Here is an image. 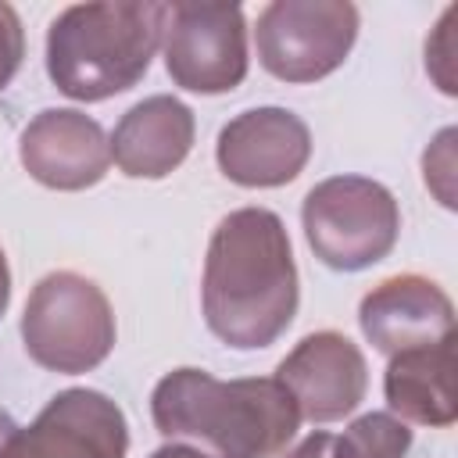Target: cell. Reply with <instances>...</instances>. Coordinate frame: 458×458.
<instances>
[{"instance_id":"cell-1","label":"cell","mask_w":458,"mask_h":458,"mask_svg":"<svg viewBox=\"0 0 458 458\" xmlns=\"http://www.w3.org/2000/svg\"><path fill=\"white\" fill-rule=\"evenodd\" d=\"M301 304L293 247L283 218L268 208L229 211L211 240L200 279L208 329L233 351L276 344Z\"/></svg>"},{"instance_id":"cell-2","label":"cell","mask_w":458,"mask_h":458,"mask_svg":"<svg viewBox=\"0 0 458 458\" xmlns=\"http://www.w3.org/2000/svg\"><path fill=\"white\" fill-rule=\"evenodd\" d=\"M150 419L165 440H186L215 458H276L301 429V411L276 376L215 379L190 365L157 379Z\"/></svg>"},{"instance_id":"cell-3","label":"cell","mask_w":458,"mask_h":458,"mask_svg":"<svg viewBox=\"0 0 458 458\" xmlns=\"http://www.w3.org/2000/svg\"><path fill=\"white\" fill-rule=\"evenodd\" d=\"M165 4H72L47 29V75L68 100L100 104L132 89L161 50Z\"/></svg>"},{"instance_id":"cell-4","label":"cell","mask_w":458,"mask_h":458,"mask_svg":"<svg viewBox=\"0 0 458 458\" xmlns=\"http://www.w3.org/2000/svg\"><path fill=\"white\" fill-rule=\"evenodd\" d=\"M114 311L107 293L82 272H47L21 311L25 354L61 376H79L107 361L114 351Z\"/></svg>"},{"instance_id":"cell-5","label":"cell","mask_w":458,"mask_h":458,"mask_svg":"<svg viewBox=\"0 0 458 458\" xmlns=\"http://www.w3.org/2000/svg\"><path fill=\"white\" fill-rule=\"evenodd\" d=\"M301 225L311 254L333 272H361L383 261L401 233L394 193L369 175H333L308 190Z\"/></svg>"},{"instance_id":"cell-6","label":"cell","mask_w":458,"mask_h":458,"mask_svg":"<svg viewBox=\"0 0 458 458\" xmlns=\"http://www.w3.org/2000/svg\"><path fill=\"white\" fill-rule=\"evenodd\" d=\"M358 25L351 0H272L254 29L258 61L279 82H318L347 61Z\"/></svg>"},{"instance_id":"cell-7","label":"cell","mask_w":458,"mask_h":458,"mask_svg":"<svg viewBox=\"0 0 458 458\" xmlns=\"http://www.w3.org/2000/svg\"><path fill=\"white\" fill-rule=\"evenodd\" d=\"M161 54L168 79L186 93H233L250 68L247 18L236 4H165Z\"/></svg>"},{"instance_id":"cell-8","label":"cell","mask_w":458,"mask_h":458,"mask_svg":"<svg viewBox=\"0 0 458 458\" xmlns=\"http://www.w3.org/2000/svg\"><path fill=\"white\" fill-rule=\"evenodd\" d=\"M125 411L93 386H68L29 426H18L4 458H125Z\"/></svg>"},{"instance_id":"cell-9","label":"cell","mask_w":458,"mask_h":458,"mask_svg":"<svg viewBox=\"0 0 458 458\" xmlns=\"http://www.w3.org/2000/svg\"><path fill=\"white\" fill-rule=\"evenodd\" d=\"M311 157V129L290 107H250L229 118L215 143L222 175L247 190L293 182Z\"/></svg>"},{"instance_id":"cell-10","label":"cell","mask_w":458,"mask_h":458,"mask_svg":"<svg viewBox=\"0 0 458 458\" xmlns=\"http://www.w3.org/2000/svg\"><path fill=\"white\" fill-rule=\"evenodd\" d=\"M276 379L290 390L301 422H336L351 415L369 390V365L361 347L336 333V329H318L308 333L276 369Z\"/></svg>"},{"instance_id":"cell-11","label":"cell","mask_w":458,"mask_h":458,"mask_svg":"<svg viewBox=\"0 0 458 458\" xmlns=\"http://www.w3.org/2000/svg\"><path fill=\"white\" fill-rule=\"evenodd\" d=\"M21 168L47 190L79 193L97 186L111 168V143L97 118L75 107L39 111L18 140Z\"/></svg>"},{"instance_id":"cell-12","label":"cell","mask_w":458,"mask_h":458,"mask_svg":"<svg viewBox=\"0 0 458 458\" xmlns=\"http://www.w3.org/2000/svg\"><path fill=\"white\" fill-rule=\"evenodd\" d=\"M358 326L379 354L394 358L401 351L454 336V304L429 276L401 272L376 283L361 297Z\"/></svg>"},{"instance_id":"cell-13","label":"cell","mask_w":458,"mask_h":458,"mask_svg":"<svg viewBox=\"0 0 458 458\" xmlns=\"http://www.w3.org/2000/svg\"><path fill=\"white\" fill-rule=\"evenodd\" d=\"M193 136H197L193 111L172 93H154L132 104L118 118L107 143H111V161L118 165L122 175L165 179L186 161V154L193 150Z\"/></svg>"},{"instance_id":"cell-14","label":"cell","mask_w":458,"mask_h":458,"mask_svg":"<svg viewBox=\"0 0 458 458\" xmlns=\"http://www.w3.org/2000/svg\"><path fill=\"white\" fill-rule=\"evenodd\" d=\"M383 394L390 415L415 426L444 429L458 419L454 401V336L401 351L386 361Z\"/></svg>"},{"instance_id":"cell-15","label":"cell","mask_w":458,"mask_h":458,"mask_svg":"<svg viewBox=\"0 0 458 458\" xmlns=\"http://www.w3.org/2000/svg\"><path fill=\"white\" fill-rule=\"evenodd\" d=\"M411 426L390 411H365L344 433L315 429L283 458H404Z\"/></svg>"},{"instance_id":"cell-16","label":"cell","mask_w":458,"mask_h":458,"mask_svg":"<svg viewBox=\"0 0 458 458\" xmlns=\"http://www.w3.org/2000/svg\"><path fill=\"white\" fill-rule=\"evenodd\" d=\"M454 21H458V7H447L444 18L437 21L433 36L426 39V72L437 82V89L444 97L458 93V72H454Z\"/></svg>"},{"instance_id":"cell-17","label":"cell","mask_w":458,"mask_h":458,"mask_svg":"<svg viewBox=\"0 0 458 458\" xmlns=\"http://www.w3.org/2000/svg\"><path fill=\"white\" fill-rule=\"evenodd\" d=\"M454 140L458 132L447 125L437 132V140L422 154V179L444 208H454Z\"/></svg>"},{"instance_id":"cell-18","label":"cell","mask_w":458,"mask_h":458,"mask_svg":"<svg viewBox=\"0 0 458 458\" xmlns=\"http://www.w3.org/2000/svg\"><path fill=\"white\" fill-rule=\"evenodd\" d=\"M25 57V29L11 4H0V89L11 86Z\"/></svg>"},{"instance_id":"cell-19","label":"cell","mask_w":458,"mask_h":458,"mask_svg":"<svg viewBox=\"0 0 458 458\" xmlns=\"http://www.w3.org/2000/svg\"><path fill=\"white\" fill-rule=\"evenodd\" d=\"M147 458H215V454H208V451H200V447H193L186 440H168L157 451H150Z\"/></svg>"},{"instance_id":"cell-20","label":"cell","mask_w":458,"mask_h":458,"mask_svg":"<svg viewBox=\"0 0 458 458\" xmlns=\"http://www.w3.org/2000/svg\"><path fill=\"white\" fill-rule=\"evenodd\" d=\"M7 304H11V268H7V254L0 247V318H4Z\"/></svg>"},{"instance_id":"cell-21","label":"cell","mask_w":458,"mask_h":458,"mask_svg":"<svg viewBox=\"0 0 458 458\" xmlns=\"http://www.w3.org/2000/svg\"><path fill=\"white\" fill-rule=\"evenodd\" d=\"M14 433H18V422L0 408V458H4V451H7V444H11Z\"/></svg>"}]
</instances>
